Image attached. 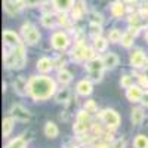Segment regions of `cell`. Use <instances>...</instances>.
<instances>
[{"label":"cell","instance_id":"12","mask_svg":"<svg viewBox=\"0 0 148 148\" xmlns=\"http://www.w3.org/2000/svg\"><path fill=\"white\" fill-rule=\"evenodd\" d=\"M77 92L83 96L86 95H90L92 93V83L89 80H82L79 84H77Z\"/></svg>","mask_w":148,"mask_h":148},{"label":"cell","instance_id":"28","mask_svg":"<svg viewBox=\"0 0 148 148\" xmlns=\"http://www.w3.org/2000/svg\"><path fill=\"white\" fill-rule=\"evenodd\" d=\"M132 43H133V34H132V33L123 34V37H121V45L125 46V47H129Z\"/></svg>","mask_w":148,"mask_h":148},{"label":"cell","instance_id":"44","mask_svg":"<svg viewBox=\"0 0 148 148\" xmlns=\"http://www.w3.org/2000/svg\"><path fill=\"white\" fill-rule=\"evenodd\" d=\"M145 3H147V5H148V0H145Z\"/></svg>","mask_w":148,"mask_h":148},{"label":"cell","instance_id":"37","mask_svg":"<svg viewBox=\"0 0 148 148\" xmlns=\"http://www.w3.org/2000/svg\"><path fill=\"white\" fill-rule=\"evenodd\" d=\"M58 22H59V24H62V25H67V24H68V19H67L65 14H59V16H58Z\"/></svg>","mask_w":148,"mask_h":148},{"label":"cell","instance_id":"1","mask_svg":"<svg viewBox=\"0 0 148 148\" xmlns=\"http://www.w3.org/2000/svg\"><path fill=\"white\" fill-rule=\"evenodd\" d=\"M55 92V83L49 77H31L28 82V93L37 101L47 99Z\"/></svg>","mask_w":148,"mask_h":148},{"label":"cell","instance_id":"17","mask_svg":"<svg viewBox=\"0 0 148 148\" xmlns=\"http://www.w3.org/2000/svg\"><path fill=\"white\" fill-rule=\"evenodd\" d=\"M104 64H105L107 68H113V67H116V65L119 64V58H117V55H114V53H108V55H105V58H104Z\"/></svg>","mask_w":148,"mask_h":148},{"label":"cell","instance_id":"35","mask_svg":"<svg viewBox=\"0 0 148 148\" xmlns=\"http://www.w3.org/2000/svg\"><path fill=\"white\" fill-rule=\"evenodd\" d=\"M77 120H80V121H89V113L88 111H80V113L77 114Z\"/></svg>","mask_w":148,"mask_h":148},{"label":"cell","instance_id":"22","mask_svg":"<svg viewBox=\"0 0 148 148\" xmlns=\"http://www.w3.org/2000/svg\"><path fill=\"white\" fill-rule=\"evenodd\" d=\"M55 5L59 10H68L73 6V0H55Z\"/></svg>","mask_w":148,"mask_h":148},{"label":"cell","instance_id":"26","mask_svg":"<svg viewBox=\"0 0 148 148\" xmlns=\"http://www.w3.org/2000/svg\"><path fill=\"white\" fill-rule=\"evenodd\" d=\"M58 79L61 83H70L71 82V73L65 71V70H61L59 74H58Z\"/></svg>","mask_w":148,"mask_h":148},{"label":"cell","instance_id":"16","mask_svg":"<svg viewBox=\"0 0 148 148\" xmlns=\"http://www.w3.org/2000/svg\"><path fill=\"white\" fill-rule=\"evenodd\" d=\"M3 8H5V10L8 12L9 15H15L16 12L19 10V9L16 8L15 0H14V2H12V0H3Z\"/></svg>","mask_w":148,"mask_h":148},{"label":"cell","instance_id":"11","mask_svg":"<svg viewBox=\"0 0 148 148\" xmlns=\"http://www.w3.org/2000/svg\"><path fill=\"white\" fill-rule=\"evenodd\" d=\"M14 88H15V90L19 95H25L28 92V83L24 80L22 77H18V79L14 80Z\"/></svg>","mask_w":148,"mask_h":148},{"label":"cell","instance_id":"39","mask_svg":"<svg viewBox=\"0 0 148 148\" xmlns=\"http://www.w3.org/2000/svg\"><path fill=\"white\" fill-rule=\"evenodd\" d=\"M40 0H25V5L27 6H36V5H39Z\"/></svg>","mask_w":148,"mask_h":148},{"label":"cell","instance_id":"8","mask_svg":"<svg viewBox=\"0 0 148 148\" xmlns=\"http://www.w3.org/2000/svg\"><path fill=\"white\" fill-rule=\"evenodd\" d=\"M126 96H127V99L130 102H138L142 98V90L138 88V86H130V88L127 89V92H126Z\"/></svg>","mask_w":148,"mask_h":148},{"label":"cell","instance_id":"19","mask_svg":"<svg viewBox=\"0 0 148 148\" xmlns=\"http://www.w3.org/2000/svg\"><path fill=\"white\" fill-rule=\"evenodd\" d=\"M27 147V142H25V139L24 138H16V139H14L12 142H9L8 145H6V148H25Z\"/></svg>","mask_w":148,"mask_h":148},{"label":"cell","instance_id":"40","mask_svg":"<svg viewBox=\"0 0 148 148\" xmlns=\"http://www.w3.org/2000/svg\"><path fill=\"white\" fill-rule=\"evenodd\" d=\"M141 101H142V104H144V105H148V92L142 93V98H141Z\"/></svg>","mask_w":148,"mask_h":148},{"label":"cell","instance_id":"27","mask_svg":"<svg viewBox=\"0 0 148 148\" xmlns=\"http://www.w3.org/2000/svg\"><path fill=\"white\" fill-rule=\"evenodd\" d=\"M68 99H70V90L68 89H62L56 95V101L58 102H67Z\"/></svg>","mask_w":148,"mask_h":148},{"label":"cell","instance_id":"24","mask_svg":"<svg viewBox=\"0 0 148 148\" xmlns=\"http://www.w3.org/2000/svg\"><path fill=\"white\" fill-rule=\"evenodd\" d=\"M42 24H43L45 27H47V28L53 27V25H55V18H53V15H52V14H45L43 18H42Z\"/></svg>","mask_w":148,"mask_h":148},{"label":"cell","instance_id":"43","mask_svg":"<svg viewBox=\"0 0 148 148\" xmlns=\"http://www.w3.org/2000/svg\"><path fill=\"white\" fill-rule=\"evenodd\" d=\"M145 39H147V42H148V33H147V36H145Z\"/></svg>","mask_w":148,"mask_h":148},{"label":"cell","instance_id":"4","mask_svg":"<svg viewBox=\"0 0 148 148\" xmlns=\"http://www.w3.org/2000/svg\"><path fill=\"white\" fill-rule=\"evenodd\" d=\"M22 36H24V39H25V42L28 45H36L37 42H39L40 39V34L39 31H37L31 24H24L22 25Z\"/></svg>","mask_w":148,"mask_h":148},{"label":"cell","instance_id":"29","mask_svg":"<svg viewBox=\"0 0 148 148\" xmlns=\"http://www.w3.org/2000/svg\"><path fill=\"white\" fill-rule=\"evenodd\" d=\"M120 84H121V88H125V89H129L130 86H133V80L130 76H123L121 80H120Z\"/></svg>","mask_w":148,"mask_h":148},{"label":"cell","instance_id":"2","mask_svg":"<svg viewBox=\"0 0 148 148\" xmlns=\"http://www.w3.org/2000/svg\"><path fill=\"white\" fill-rule=\"evenodd\" d=\"M6 65L12 67V68H22L24 64H25V49H24L22 45L14 46V51H12L8 56H6Z\"/></svg>","mask_w":148,"mask_h":148},{"label":"cell","instance_id":"9","mask_svg":"<svg viewBox=\"0 0 148 148\" xmlns=\"http://www.w3.org/2000/svg\"><path fill=\"white\" fill-rule=\"evenodd\" d=\"M3 40H5V43L9 45V46H18V45H21L19 37H18L14 31H9V30L3 31Z\"/></svg>","mask_w":148,"mask_h":148},{"label":"cell","instance_id":"38","mask_svg":"<svg viewBox=\"0 0 148 148\" xmlns=\"http://www.w3.org/2000/svg\"><path fill=\"white\" fill-rule=\"evenodd\" d=\"M138 79H139V83L142 88H148V77L147 76H139Z\"/></svg>","mask_w":148,"mask_h":148},{"label":"cell","instance_id":"20","mask_svg":"<svg viewBox=\"0 0 148 148\" xmlns=\"http://www.w3.org/2000/svg\"><path fill=\"white\" fill-rule=\"evenodd\" d=\"M74 132L76 133H84L86 130L89 129V121H80V120H77V123L74 125Z\"/></svg>","mask_w":148,"mask_h":148},{"label":"cell","instance_id":"30","mask_svg":"<svg viewBox=\"0 0 148 148\" xmlns=\"http://www.w3.org/2000/svg\"><path fill=\"white\" fill-rule=\"evenodd\" d=\"M121 37H123V34L119 30H113V31L110 33V42H114V43L121 42Z\"/></svg>","mask_w":148,"mask_h":148},{"label":"cell","instance_id":"34","mask_svg":"<svg viewBox=\"0 0 148 148\" xmlns=\"http://www.w3.org/2000/svg\"><path fill=\"white\" fill-rule=\"evenodd\" d=\"M90 21L93 24H102V16L99 14H96V12H92L90 14Z\"/></svg>","mask_w":148,"mask_h":148},{"label":"cell","instance_id":"32","mask_svg":"<svg viewBox=\"0 0 148 148\" xmlns=\"http://www.w3.org/2000/svg\"><path fill=\"white\" fill-rule=\"evenodd\" d=\"M84 110L88 111V113H96L98 107H96L95 101H86L84 102Z\"/></svg>","mask_w":148,"mask_h":148},{"label":"cell","instance_id":"3","mask_svg":"<svg viewBox=\"0 0 148 148\" xmlns=\"http://www.w3.org/2000/svg\"><path fill=\"white\" fill-rule=\"evenodd\" d=\"M105 64H104V59H99V58H93L89 61L88 64V70L90 73V77L95 80V82H99L101 80V76H102V70H104Z\"/></svg>","mask_w":148,"mask_h":148},{"label":"cell","instance_id":"15","mask_svg":"<svg viewBox=\"0 0 148 148\" xmlns=\"http://www.w3.org/2000/svg\"><path fill=\"white\" fill-rule=\"evenodd\" d=\"M132 123H133V126H139L142 120H144V113H142V110L141 108H133L132 110Z\"/></svg>","mask_w":148,"mask_h":148},{"label":"cell","instance_id":"31","mask_svg":"<svg viewBox=\"0 0 148 148\" xmlns=\"http://www.w3.org/2000/svg\"><path fill=\"white\" fill-rule=\"evenodd\" d=\"M83 10H84V8H83V3H79L77 6H74V9H73V18L79 19V18L82 16V14H83Z\"/></svg>","mask_w":148,"mask_h":148},{"label":"cell","instance_id":"25","mask_svg":"<svg viewBox=\"0 0 148 148\" xmlns=\"http://www.w3.org/2000/svg\"><path fill=\"white\" fill-rule=\"evenodd\" d=\"M95 49H96V51H99V52L105 51V49H107V40L102 39V37H96V39H95Z\"/></svg>","mask_w":148,"mask_h":148},{"label":"cell","instance_id":"41","mask_svg":"<svg viewBox=\"0 0 148 148\" xmlns=\"http://www.w3.org/2000/svg\"><path fill=\"white\" fill-rule=\"evenodd\" d=\"M56 64H58L56 67H62V65L65 64V59H64V58H58V59H56Z\"/></svg>","mask_w":148,"mask_h":148},{"label":"cell","instance_id":"23","mask_svg":"<svg viewBox=\"0 0 148 148\" xmlns=\"http://www.w3.org/2000/svg\"><path fill=\"white\" fill-rule=\"evenodd\" d=\"M135 148H148V138L144 135H138L135 139Z\"/></svg>","mask_w":148,"mask_h":148},{"label":"cell","instance_id":"6","mask_svg":"<svg viewBox=\"0 0 148 148\" xmlns=\"http://www.w3.org/2000/svg\"><path fill=\"white\" fill-rule=\"evenodd\" d=\"M68 37L64 33H55L52 36V45L55 49H59V51H64V49L68 46Z\"/></svg>","mask_w":148,"mask_h":148},{"label":"cell","instance_id":"36","mask_svg":"<svg viewBox=\"0 0 148 148\" xmlns=\"http://www.w3.org/2000/svg\"><path fill=\"white\" fill-rule=\"evenodd\" d=\"M110 148H125V141H121V139L114 141V142H113V145H111Z\"/></svg>","mask_w":148,"mask_h":148},{"label":"cell","instance_id":"10","mask_svg":"<svg viewBox=\"0 0 148 148\" xmlns=\"http://www.w3.org/2000/svg\"><path fill=\"white\" fill-rule=\"evenodd\" d=\"M144 62H145V55L142 51H136L132 53V56H130L132 67H144Z\"/></svg>","mask_w":148,"mask_h":148},{"label":"cell","instance_id":"21","mask_svg":"<svg viewBox=\"0 0 148 148\" xmlns=\"http://www.w3.org/2000/svg\"><path fill=\"white\" fill-rule=\"evenodd\" d=\"M111 14H113L116 18H119V16H121L123 14H125V6H123L120 2H117V3H114L113 6H111Z\"/></svg>","mask_w":148,"mask_h":148},{"label":"cell","instance_id":"33","mask_svg":"<svg viewBox=\"0 0 148 148\" xmlns=\"http://www.w3.org/2000/svg\"><path fill=\"white\" fill-rule=\"evenodd\" d=\"M90 34L95 37H99V34H101V24H93L92 22V25H90Z\"/></svg>","mask_w":148,"mask_h":148},{"label":"cell","instance_id":"18","mask_svg":"<svg viewBox=\"0 0 148 148\" xmlns=\"http://www.w3.org/2000/svg\"><path fill=\"white\" fill-rule=\"evenodd\" d=\"M12 129H14V117H6L3 120V136H9Z\"/></svg>","mask_w":148,"mask_h":148},{"label":"cell","instance_id":"42","mask_svg":"<svg viewBox=\"0 0 148 148\" xmlns=\"http://www.w3.org/2000/svg\"><path fill=\"white\" fill-rule=\"evenodd\" d=\"M144 64H145L144 67H145V68H148V59H145V62H144Z\"/></svg>","mask_w":148,"mask_h":148},{"label":"cell","instance_id":"5","mask_svg":"<svg viewBox=\"0 0 148 148\" xmlns=\"http://www.w3.org/2000/svg\"><path fill=\"white\" fill-rule=\"evenodd\" d=\"M101 120L105 123V125L111 126V127H117L119 126V123H120V117L119 114L116 113L114 110H104L102 113L99 114Z\"/></svg>","mask_w":148,"mask_h":148},{"label":"cell","instance_id":"14","mask_svg":"<svg viewBox=\"0 0 148 148\" xmlns=\"http://www.w3.org/2000/svg\"><path fill=\"white\" fill-rule=\"evenodd\" d=\"M45 135H46L47 138L58 136V127H56L55 123H52V121H47L46 123V125H45Z\"/></svg>","mask_w":148,"mask_h":148},{"label":"cell","instance_id":"7","mask_svg":"<svg viewBox=\"0 0 148 148\" xmlns=\"http://www.w3.org/2000/svg\"><path fill=\"white\" fill-rule=\"evenodd\" d=\"M10 114H12V117L14 119H16V120H21V121H28L30 120V113L24 108V107H21V105H15V107H12V110H10Z\"/></svg>","mask_w":148,"mask_h":148},{"label":"cell","instance_id":"13","mask_svg":"<svg viewBox=\"0 0 148 148\" xmlns=\"http://www.w3.org/2000/svg\"><path fill=\"white\" fill-rule=\"evenodd\" d=\"M37 68H39V71H42V73H49L53 68V64H52L51 59L42 58V59H39V62H37Z\"/></svg>","mask_w":148,"mask_h":148}]
</instances>
